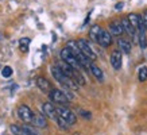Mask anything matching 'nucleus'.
Segmentation results:
<instances>
[{
    "label": "nucleus",
    "mask_w": 147,
    "mask_h": 135,
    "mask_svg": "<svg viewBox=\"0 0 147 135\" xmlns=\"http://www.w3.org/2000/svg\"><path fill=\"white\" fill-rule=\"evenodd\" d=\"M50 72H51L54 78H55L59 84H62L63 86H66L69 89H77V88H78L76 81L73 80V78H70L69 76H66V74L61 70V68L58 66V65H53V66L50 68Z\"/></svg>",
    "instance_id": "f257e3e1"
},
{
    "label": "nucleus",
    "mask_w": 147,
    "mask_h": 135,
    "mask_svg": "<svg viewBox=\"0 0 147 135\" xmlns=\"http://www.w3.org/2000/svg\"><path fill=\"white\" fill-rule=\"evenodd\" d=\"M66 47H69V49L71 50V53L76 55V58L78 59V62L81 63V66H82V69H86V70H89L90 65H92V59L88 58L86 55H85L82 51L80 50V47H78V45H77V41H69L67 42Z\"/></svg>",
    "instance_id": "f03ea898"
},
{
    "label": "nucleus",
    "mask_w": 147,
    "mask_h": 135,
    "mask_svg": "<svg viewBox=\"0 0 147 135\" xmlns=\"http://www.w3.org/2000/svg\"><path fill=\"white\" fill-rule=\"evenodd\" d=\"M59 55H61L62 61H65V62H67L69 65H71L74 69H78V70H80L81 68H82L81 66V63L78 62V59L76 58V55L71 53V50L69 49V47H63V49L61 50Z\"/></svg>",
    "instance_id": "7ed1b4c3"
},
{
    "label": "nucleus",
    "mask_w": 147,
    "mask_h": 135,
    "mask_svg": "<svg viewBox=\"0 0 147 135\" xmlns=\"http://www.w3.org/2000/svg\"><path fill=\"white\" fill-rule=\"evenodd\" d=\"M49 97H50V100H51L54 104H61V105L67 104L69 101H70V100L67 99L65 90H61V89H58V88H53V89L50 90Z\"/></svg>",
    "instance_id": "20e7f679"
},
{
    "label": "nucleus",
    "mask_w": 147,
    "mask_h": 135,
    "mask_svg": "<svg viewBox=\"0 0 147 135\" xmlns=\"http://www.w3.org/2000/svg\"><path fill=\"white\" fill-rule=\"evenodd\" d=\"M57 107V113L58 116H61L63 119V120H66L70 126H73L74 123H76L77 120V116L74 115V112L73 111H70L69 108L63 107V105H61V104H58V105H55Z\"/></svg>",
    "instance_id": "39448f33"
},
{
    "label": "nucleus",
    "mask_w": 147,
    "mask_h": 135,
    "mask_svg": "<svg viewBox=\"0 0 147 135\" xmlns=\"http://www.w3.org/2000/svg\"><path fill=\"white\" fill-rule=\"evenodd\" d=\"M77 45H78L80 50L86 55V57H88V58H90L92 61H94V59L97 58V55H96V53H94V50L92 49V46H90V43L88 42V41L77 39Z\"/></svg>",
    "instance_id": "423d86ee"
},
{
    "label": "nucleus",
    "mask_w": 147,
    "mask_h": 135,
    "mask_svg": "<svg viewBox=\"0 0 147 135\" xmlns=\"http://www.w3.org/2000/svg\"><path fill=\"white\" fill-rule=\"evenodd\" d=\"M16 113H18V117L24 123H31L32 117H34V112H32L27 105H19L18 109H16Z\"/></svg>",
    "instance_id": "0eeeda50"
},
{
    "label": "nucleus",
    "mask_w": 147,
    "mask_h": 135,
    "mask_svg": "<svg viewBox=\"0 0 147 135\" xmlns=\"http://www.w3.org/2000/svg\"><path fill=\"white\" fill-rule=\"evenodd\" d=\"M9 131L12 132V135H36L30 127H23L18 124H11Z\"/></svg>",
    "instance_id": "6e6552de"
},
{
    "label": "nucleus",
    "mask_w": 147,
    "mask_h": 135,
    "mask_svg": "<svg viewBox=\"0 0 147 135\" xmlns=\"http://www.w3.org/2000/svg\"><path fill=\"white\" fill-rule=\"evenodd\" d=\"M42 112H43V115L47 117H50V119H53V120H55L58 116L57 113V107L55 105H53L51 103H45L42 104Z\"/></svg>",
    "instance_id": "1a4fd4ad"
},
{
    "label": "nucleus",
    "mask_w": 147,
    "mask_h": 135,
    "mask_svg": "<svg viewBox=\"0 0 147 135\" xmlns=\"http://www.w3.org/2000/svg\"><path fill=\"white\" fill-rule=\"evenodd\" d=\"M111 65L115 70H119L121 68V61H123V57H121V51L120 50H113L111 54Z\"/></svg>",
    "instance_id": "9d476101"
},
{
    "label": "nucleus",
    "mask_w": 147,
    "mask_h": 135,
    "mask_svg": "<svg viewBox=\"0 0 147 135\" xmlns=\"http://www.w3.org/2000/svg\"><path fill=\"white\" fill-rule=\"evenodd\" d=\"M31 124L34 127H38V128H46V127H47L46 116L43 115V113H34V117H32Z\"/></svg>",
    "instance_id": "9b49d317"
},
{
    "label": "nucleus",
    "mask_w": 147,
    "mask_h": 135,
    "mask_svg": "<svg viewBox=\"0 0 147 135\" xmlns=\"http://www.w3.org/2000/svg\"><path fill=\"white\" fill-rule=\"evenodd\" d=\"M97 43L102 47H108V46H111L112 43V34L109 31H105V30H102L100 36H98V41Z\"/></svg>",
    "instance_id": "f8f14e48"
},
{
    "label": "nucleus",
    "mask_w": 147,
    "mask_h": 135,
    "mask_svg": "<svg viewBox=\"0 0 147 135\" xmlns=\"http://www.w3.org/2000/svg\"><path fill=\"white\" fill-rule=\"evenodd\" d=\"M35 84H36V86H38L42 92H45V93H49L50 90L53 89V88H51V84H50V81L47 80V78H45V77H36Z\"/></svg>",
    "instance_id": "ddd939ff"
},
{
    "label": "nucleus",
    "mask_w": 147,
    "mask_h": 135,
    "mask_svg": "<svg viewBox=\"0 0 147 135\" xmlns=\"http://www.w3.org/2000/svg\"><path fill=\"white\" fill-rule=\"evenodd\" d=\"M109 32L112 34V36H120L123 32H124V28H123V24H121V20H115L109 24Z\"/></svg>",
    "instance_id": "4468645a"
},
{
    "label": "nucleus",
    "mask_w": 147,
    "mask_h": 135,
    "mask_svg": "<svg viewBox=\"0 0 147 135\" xmlns=\"http://www.w3.org/2000/svg\"><path fill=\"white\" fill-rule=\"evenodd\" d=\"M117 46H119L120 51H123V53H125V54H129L131 50H132L131 42H129L128 39H125V38H119V39H117Z\"/></svg>",
    "instance_id": "2eb2a0df"
},
{
    "label": "nucleus",
    "mask_w": 147,
    "mask_h": 135,
    "mask_svg": "<svg viewBox=\"0 0 147 135\" xmlns=\"http://www.w3.org/2000/svg\"><path fill=\"white\" fill-rule=\"evenodd\" d=\"M121 24H123L124 32H127V34H128V35H131V36H135V34H136V28H135V27L129 23L128 18L121 19Z\"/></svg>",
    "instance_id": "dca6fc26"
},
{
    "label": "nucleus",
    "mask_w": 147,
    "mask_h": 135,
    "mask_svg": "<svg viewBox=\"0 0 147 135\" xmlns=\"http://www.w3.org/2000/svg\"><path fill=\"white\" fill-rule=\"evenodd\" d=\"M102 28L100 26H93L92 28L89 30V38L90 41H93V42H97L98 41V36H100V34H101Z\"/></svg>",
    "instance_id": "f3484780"
},
{
    "label": "nucleus",
    "mask_w": 147,
    "mask_h": 135,
    "mask_svg": "<svg viewBox=\"0 0 147 135\" xmlns=\"http://www.w3.org/2000/svg\"><path fill=\"white\" fill-rule=\"evenodd\" d=\"M89 72L92 73V74H93V76L96 77L98 81H102V80H104V74H102V70L97 66V65L92 63V65H90V68H89Z\"/></svg>",
    "instance_id": "a211bd4d"
},
{
    "label": "nucleus",
    "mask_w": 147,
    "mask_h": 135,
    "mask_svg": "<svg viewBox=\"0 0 147 135\" xmlns=\"http://www.w3.org/2000/svg\"><path fill=\"white\" fill-rule=\"evenodd\" d=\"M127 18H128L129 23H131V24H132V26L138 30L139 24H140V20H142V16H140V15H138V14H129Z\"/></svg>",
    "instance_id": "6ab92c4d"
},
{
    "label": "nucleus",
    "mask_w": 147,
    "mask_h": 135,
    "mask_svg": "<svg viewBox=\"0 0 147 135\" xmlns=\"http://www.w3.org/2000/svg\"><path fill=\"white\" fill-rule=\"evenodd\" d=\"M28 45H30V39H28V38H22L20 42H19V47H20V50L24 51V53L28 51Z\"/></svg>",
    "instance_id": "aec40b11"
},
{
    "label": "nucleus",
    "mask_w": 147,
    "mask_h": 135,
    "mask_svg": "<svg viewBox=\"0 0 147 135\" xmlns=\"http://www.w3.org/2000/svg\"><path fill=\"white\" fill-rule=\"evenodd\" d=\"M55 122H57V124L59 128H62V130H67L69 127H70V124L67 123L66 120H63L61 116H57V119H55Z\"/></svg>",
    "instance_id": "412c9836"
},
{
    "label": "nucleus",
    "mask_w": 147,
    "mask_h": 135,
    "mask_svg": "<svg viewBox=\"0 0 147 135\" xmlns=\"http://www.w3.org/2000/svg\"><path fill=\"white\" fill-rule=\"evenodd\" d=\"M139 45H140L142 49H146L147 47V38H146L144 31H139Z\"/></svg>",
    "instance_id": "4be33fe9"
},
{
    "label": "nucleus",
    "mask_w": 147,
    "mask_h": 135,
    "mask_svg": "<svg viewBox=\"0 0 147 135\" xmlns=\"http://www.w3.org/2000/svg\"><path fill=\"white\" fill-rule=\"evenodd\" d=\"M138 77H139V81H142V82H144L147 80V66H142L139 69Z\"/></svg>",
    "instance_id": "5701e85b"
},
{
    "label": "nucleus",
    "mask_w": 147,
    "mask_h": 135,
    "mask_svg": "<svg viewBox=\"0 0 147 135\" xmlns=\"http://www.w3.org/2000/svg\"><path fill=\"white\" fill-rule=\"evenodd\" d=\"M1 74H3V77H5V78L11 77V74H12V68L11 66H4L3 68V70H1Z\"/></svg>",
    "instance_id": "b1692460"
},
{
    "label": "nucleus",
    "mask_w": 147,
    "mask_h": 135,
    "mask_svg": "<svg viewBox=\"0 0 147 135\" xmlns=\"http://www.w3.org/2000/svg\"><path fill=\"white\" fill-rule=\"evenodd\" d=\"M77 112L80 113L82 117H85V119H90L92 117V115H90V112H88V111H84V109H78Z\"/></svg>",
    "instance_id": "393cba45"
},
{
    "label": "nucleus",
    "mask_w": 147,
    "mask_h": 135,
    "mask_svg": "<svg viewBox=\"0 0 147 135\" xmlns=\"http://www.w3.org/2000/svg\"><path fill=\"white\" fill-rule=\"evenodd\" d=\"M142 19H143V23H144V26H146V28H147V11H146L144 14H143Z\"/></svg>",
    "instance_id": "a878e982"
},
{
    "label": "nucleus",
    "mask_w": 147,
    "mask_h": 135,
    "mask_svg": "<svg viewBox=\"0 0 147 135\" xmlns=\"http://www.w3.org/2000/svg\"><path fill=\"white\" fill-rule=\"evenodd\" d=\"M123 7V3H119V4H116V9H121Z\"/></svg>",
    "instance_id": "bb28decb"
}]
</instances>
